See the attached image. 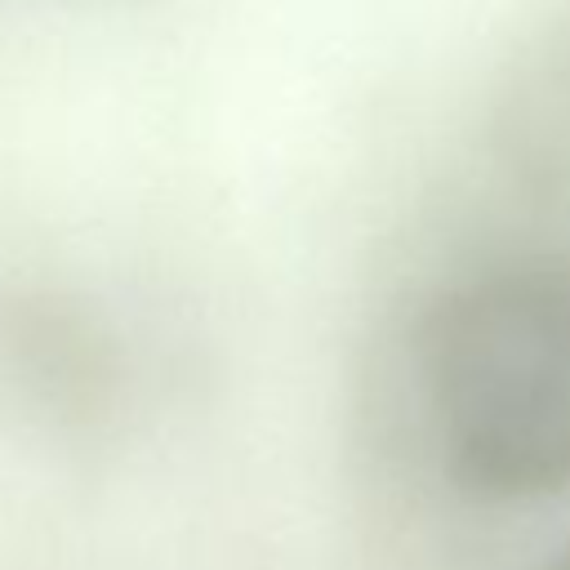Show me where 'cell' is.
<instances>
[{
	"instance_id": "obj_1",
	"label": "cell",
	"mask_w": 570,
	"mask_h": 570,
	"mask_svg": "<svg viewBox=\"0 0 570 570\" xmlns=\"http://www.w3.org/2000/svg\"><path fill=\"white\" fill-rule=\"evenodd\" d=\"M423 383L468 490H570V263H508L450 289L423 330Z\"/></svg>"
},
{
	"instance_id": "obj_2",
	"label": "cell",
	"mask_w": 570,
	"mask_h": 570,
	"mask_svg": "<svg viewBox=\"0 0 570 570\" xmlns=\"http://www.w3.org/2000/svg\"><path fill=\"white\" fill-rule=\"evenodd\" d=\"M548 570H570V548H566V552H561V557H557Z\"/></svg>"
}]
</instances>
